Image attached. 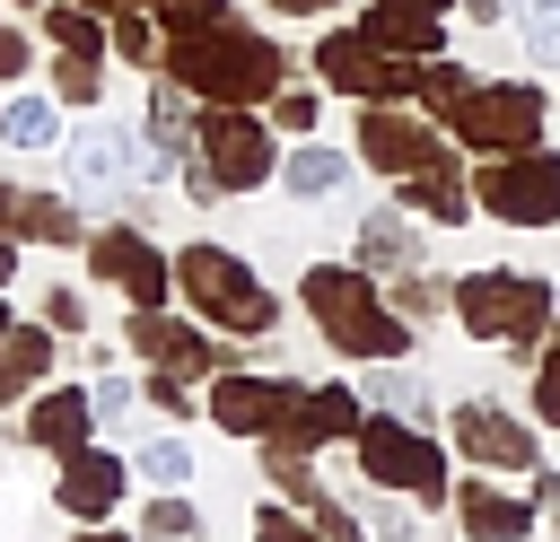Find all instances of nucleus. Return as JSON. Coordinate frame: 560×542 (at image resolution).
Here are the masks:
<instances>
[{
    "label": "nucleus",
    "instance_id": "1",
    "mask_svg": "<svg viewBox=\"0 0 560 542\" xmlns=\"http://www.w3.org/2000/svg\"><path fill=\"white\" fill-rule=\"evenodd\" d=\"M166 61H175V79H184L201 105H262V96H280V87H289L280 44H271V35H254V26H236V17L184 26V35L166 44Z\"/></svg>",
    "mask_w": 560,
    "mask_h": 542
},
{
    "label": "nucleus",
    "instance_id": "2",
    "mask_svg": "<svg viewBox=\"0 0 560 542\" xmlns=\"http://www.w3.org/2000/svg\"><path fill=\"white\" fill-rule=\"evenodd\" d=\"M298 297H306V315L324 323V341H332L341 358H402V341H411V323L376 297V271L315 262V271L298 280Z\"/></svg>",
    "mask_w": 560,
    "mask_h": 542
},
{
    "label": "nucleus",
    "instance_id": "3",
    "mask_svg": "<svg viewBox=\"0 0 560 542\" xmlns=\"http://www.w3.org/2000/svg\"><path fill=\"white\" fill-rule=\"evenodd\" d=\"M175 288H184V297H192V315H201V323H219V332H245V341H254V332H271V323H280L271 288H262L228 245H184V254H175Z\"/></svg>",
    "mask_w": 560,
    "mask_h": 542
},
{
    "label": "nucleus",
    "instance_id": "4",
    "mask_svg": "<svg viewBox=\"0 0 560 542\" xmlns=\"http://www.w3.org/2000/svg\"><path fill=\"white\" fill-rule=\"evenodd\" d=\"M359 472L376 481V490H402V498H420V507H446L455 490H446V455L429 446V428L420 420H359Z\"/></svg>",
    "mask_w": 560,
    "mask_h": 542
},
{
    "label": "nucleus",
    "instance_id": "5",
    "mask_svg": "<svg viewBox=\"0 0 560 542\" xmlns=\"http://www.w3.org/2000/svg\"><path fill=\"white\" fill-rule=\"evenodd\" d=\"M455 323L481 332V341H516L525 350L551 323V288L534 271H464L455 280Z\"/></svg>",
    "mask_w": 560,
    "mask_h": 542
},
{
    "label": "nucleus",
    "instance_id": "6",
    "mask_svg": "<svg viewBox=\"0 0 560 542\" xmlns=\"http://www.w3.org/2000/svg\"><path fill=\"white\" fill-rule=\"evenodd\" d=\"M446 131H455L464 149H481V157L534 149V131H542V87H525V79H472V96L446 114Z\"/></svg>",
    "mask_w": 560,
    "mask_h": 542
},
{
    "label": "nucleus",
    "instance_id": "7",
    "mask_svg": "<svg viewBox=\"0 0 560 542\" xmlns=\"http://www.w3.org/2000/svg\"><path fill=\"white\" fill-rule=\"evenodd\" d=\"M472 201L508 227H560V157L551 149H508L472 175Z\"/></svg>",
    "mask_w": 560,
    "mask_h": 542
},
{
    "label": "nucleus",
    "instance_id": "8",
    "mask_svg": "<svg viewBox=\"0 0 560 542\" xmlns=\"http://www.w3.org/2000/svg\"><path fill=\"white\" fill-rule=\"evenodd\" d=\"M315 79H324V87H341V96H359V105H394V96H411V87H420V61L385 52L368 26H341V35H324V44H315Z\"/></svg>",
    "mask_w": 560,
    "mask_h": 542
},
{
    "label": "nucleus",
    "instance_id": "9",
    "mask_svg": "<svg viewBox=\"0 0 560 542\" xmlns=\"http://www.w3.org/2000/svg\"><path fill=\"white\" fill-rule=\"evenodd\" d=\"M192 157L219 175V192H245V184H262V175L280 166V149H271V131L254 122V105H210V114H192Z\"/></svg>",
    "mask_w": 560,
    "mask_h": 542
},
{
    "label": "nucleus",
    "instance_id": "10",
    "mask_svg": "<svg viewBox=\"0 0 560 542\" xmlns=\"http://www.w3.org/2000/svg\"><path fill=\"white\" fill-rule=\"evenodd\" d=\"M88 271L114 280L131 306H166V288H175V262H166L140 227H105V236H88Z\"/></svg>",
    "mask_w": 560,
    "mask_h": 542
},
{
    "label": "nucleus",
    "instance_id": "11",
    "mask_svg": "<svg viewBox=\"0 0 560 542\" xmlns=\"http://www.w3.org/2000/svg\"><path fill=\"white\" fill-rule=\"evenodd\" d=\"M359 157H368V166H385V175H429V166H446V140H438L420 114L368 105V114H359Z\"/></svg>",
    "mask_w": 560,
    "mask_h": 542
},
{
    "label": "nucleus",
    "instance_id": "12",
    "mask_svg": "<svg viewBox=\"0 0 560 542\" xmlns=\"http://www.w3.org/2000/svg\"><path fill=\"white\" fill-rule=\"evenodd\" d=\"M289 411H298V385L289 376H219V393H210V420L228 437H262V446L289 428Z\"/></svg>",
    "mask_w": 560,
    "mask_h": 542
},
{
    "label": "nucleus",
    "instance_id": "13",
    "mask_svg": "<svg viewBox=\"0 0 560 542\" xmlns=\"http://www.w3.org/2000/svg\"><path fill=\"white\" fill-rule=\"evenodd\" d=\"M455 455L481 463V472H534V463H542V455H534V428L508 420L499 402H455Z\"/></svg>",
    "mask_w": 560,
    "mask_h": 542
},
{
    "label": "nucleus",
    "instance_id": "14",
    "mask_svg": "<svg viewBox=\"0 0 560 542\" xmlns=\"http://www.w3.org/2000/svg\"><path fill=\"white\" fill-rule=\"evenodd\" d=\"M359 420H368V411H359L350 385H315V393L298 385V411H289V428H280L271 446H298V455H306V446H324V437H359Z\"/></svg>",
    "mask_w": 560,
    "mask_h": 542
},
{
    "label": "nucleus",
    "instance_id": "15",
    "mask_svg": "<svg viewBox=\"0 0 560 542\" xmlns=\"http://www.w3.org/2000/svg\"><path fill=\"white\" fill-rule=\"evenodd\" d=\"M114 498H122V463H114V455H96V446L61 455V507H70V516L105 525V516H114Z\"/></svg>",
    "mask_w": 560,
    "mask_h": 542
},
{
    "label": "nucleus",
    "instance_id": "16",
    "mask_svg": "<svg viewBox=\"0 0 560 542\" xmlns=\"http://www.w3.org/2000/svg\"><path fill=\"white\" fill-rule=\"evenodd\" d=\"M88 428H96V393H35V402H26V437H35L44 455H79Z\"/></svg>",
    "mask_w": 560,
    "mask_h": 542
},
{
    "label": "nucleus",
    "instance_id": "17",
    "mask_svg": "<svg viewBox=\"0 0 560 542\" xmlns=\"http://www.w3.org/2000/svg\"><path fill=\"white\" fill-rule=\"evenodd\" d=\"M455 516H464L481 542H516V533H534V498H508V490H490V481H455Z\"/></svg>",
    "mask_w": 560,
    "mask_h": 542
},
{
    "label": "nucleus",
    "instance_id": "18",
    "mask_svg": "<svg viewBox=\"0 0 560 542\" xmlns=\"http://www.w3.org/2000/svg\"><path fill=\"white\" fill-rule=\"evenodd\" d=\"M70 175H79L88 192H114V184H131V140H122L114 122H88V131H70Z\"/></svg>",
    "mask_w": 560,
    "mask_h": 542
},
{
    "label": "nucleus",
    "instance_id": "19",
    "mask_svg": "<svg viewBox=\"0 0 560 542\" xmlns=\"http://www.w3.org/2000/svg\"><path fill=\"white\" fill-rule=\"evenodd\" d=\"M131 350H149V358L175 367V376H201V358H210V341H201L192 323H166L158 306H131Z\"/></svg>",
    "mask_w": 560,
    "mask_h": 542
},
{
    "label": "nucleus",
    "instance_id": "20",
    "mask_svg": "<svg viewBox=\"0 0 560 542\" xmlns=\"http://www.w3.org/2000/svg\"><path fill=\"white\" fill-rule=\"evenodd\" d=\"M44 367H52V332L9 323V341H0V402H26L44 385Z\"/></svg>",
    "mask_w": 560,
    "mask_h": 542
},
{
    "label": "nucleus",
    "instance_id": "21",
    "mask_svg": "<svg viewBox=\"0 0 560 542\" xmlns=\"http://www.w3.org/2000/svg\"><path fill=\"white\" fill-rule=\"evenodd\" d=\"M368 35H376L385 52H402V61H438V44H446L438 17H420V9H385V0L368 9Z\"/></svg>",
    "mask_w": 560,
    "mask_h": 542
},
{
    "label": "nucleus",
    "instance_id": "22",
    "mask_svg": "<svg viewBox=\"0 0 560 542\" xmlns=\"http://www.w3.org/2000/svg\"><path fill=\"white\" fill-rule=\"evenodd\" d=\"M280 184H289L298 201H332V192L350 184V157H341V149H315V140H306V149H298V157L280 166Z\"/></svg>",
    "mask_w": 560,
    "mask_h": 542
},
{
    "label": "nucleus",
    "instance_id": "23",
    "mask_svg": "<svg viewBox=\"0 0 560 542\" xmlns=\"http://www.w3.org/2000/svg\"><path fill=\"white\" fill-rule=\"evenodd\" d=\"M402 201L411 210H429V219H464L472 210V192H464V166L446 157V166H429V175H402Z\"/></svg>",
    "mask_w": 560,
    "mask_h": 542
},
{
    "label": "nucleus",
    "instance_id": "24",
    "mask_svg": "<svg viewBox=\"0 0 560 542\" xmlns=\"http://www.w3.org/2000/svg\"><path fill=\"white\" fill-rule=\"evenodd\" d=\"M0 140H9V149H52V140H61L52 96H9V105H0Z\"/></svg>",
    "mask_w": 560,
    "mask_h": 542
},
{
    "label": "nucleus",
    "instance_id": "25",
    "mask_svg": "<svg viewBox=\"0 0 560 542\" xmlns=\"http://www.w3.org/2000/svg\"><path fill=\"white\" fill-rule=\"evenodd\" d=\"M359 271H411V227L394 210L359 219Z\"/></svg>",
    "mask_w": 560,
    "mask_h": 542
},
{
    "label": "nucleus",
    "instance_id": "26",
    "mask_svg": "<svg viewBox=\"0 0 560 542\" xmlns=\"http://www.w3.org/2000/svg\"><path fill=\"white\" fill-rule=\"evenodd\" d=\"M18 236H44V245H70L79 236V210L70 201H52V192H18V219H9Z\"/></svg>",
    "mask_w": 560,
    "mask_h": 542
},
{
    "label": "nucleus",
    "instance_id": "27",
    "mask_svg": "<svg viewBox=\"0 0 560 542\" xmlns=\"http://www.w3.org/2000/svg\"><path fill=\"white\" fill-rule=\"evenodd\" d=\"M44 35H52L61 52H105V44H114V35L88 17V0H61V9H44Z\"/></svg>",
    "mask_w": 560,
    "mask_h": 542
},
{
    "label": "nucleus",
    "instance_id": "28",
    "mask_svg": "<svg viewBox=\"0 0 560 542\" xmlns=\"http://www.w3.org/2000/svg\"><path fill=\"white\" fill-rule=\"evenodd\" d=\"M105 35H114V52H122V61H158V9H114V26H105Z\"/></svg>",
    "mask_w": 560,
    "mask_h": 542
},
{
    "label": "nucleus",
    "instance_id": "29",
    "mask_svg": "<svg viewBox=\"0 0 560 542\" xmlns=\"http://www.w3.org/2000/svg\"><path fill=\"white\" fill-rule=\"evenodd\" d=\"M52 96H61V105H96V96H105L96 52H61V61H52Z\"/></svg>",
    "mask_w": 560,
    "mask_h": 542
},
{
    "label": "nucleus",
    "instance_id": "30",
    "mask_svg": "<svg viewBox=\"0 0 560 542\" xmlns=\"http://www.w3.org/2000/svg\"><path fill=\"white\" fill-rule=\"evenodd\" d=\"M368 393H376V402H394L402 420H429V385H411V376H402V367H385V358H376V385H368Z\"/></svg>",
    "mask_w": 560,
    "mask_h": 542
},
{
    "label": "nucleus",
    "instance_id": "31",
    "mask_svg": "<svg viewBox=\"0 0 560 542\" xmlns=\"http://www.w3.org/2000/svg\"><path fill=\"white\" fill-rule=\"evenodd\" d=\"M516 26L542 61H560V0H516Z\"/></svg>",
    "mask_w": 560,
    "mask_h": 542
},
{
    "label": "nucleus",
    "instance_id": "32",
    "mask_svg": "<svg viewBox=\"0 0 560 542\" xmlns=\"http://www.w3.org/2000/svg\"><path fill=\"white\" fill-rule=\"evenodd\" d=\"M254 542H324V533H315L306 507H262V516H254Z\"/></svg>",
    "mask_w": 560,
    "mask_h": 542
},
{
    "label": "nucleus",
    "instance_id": "33",
    "mask_svg": "<svg viewBox=\"0 0 560 542\" xmlns=\"http://www.w3.org/2000/svg\"><path fill=\"white\" fill-rule=\"evenodd\" d=\"M420 96H429L438 114H455V105L472 96V79H464V70H446V61H420Z\"/></svg>",
    "mask_w": 560,
    "mask_h": 542
},
{
    "label": "nucleus",
    "instance_id": "34",
    "mask_svg": "<svg viewBox=\"0 0 560 542\" xmlns=\"http://www.w3.org/2000/svg\"><path fill=\"white\" fill-rule=\"evenodd\" d=\"M158 9V26L166 35H184V26H210V17H228V0H149Z\"/></svg>",
    "mask_w": 560,
    "mask_h": 542
},
{
    "label": "nucleus",
    "instance_id": "35",
    "mask_svg": "<svg viewBox=\"0 0 560 542\" xmlns=\"http://www.w3.org/2000/svg\"><path fill=\"white\" fill-rule=\"evenodd\" d=\"M140 472H149V481H184V472H192L184 437H158V446H140Z\"/></svg>",
    "mask_w": 560,
    "mask_h": 542
},
{
    "label": "nucleus",
    "instance_id": "36",
    "mask_svg": "<svg viewBox=\"0 0 560 542\" xmlns=\"http://www.w3.org/2000/svg\"><path fill=\"white\" fill-rule=\"evenodd\" d=\"M140 533H149V542H184V533H192V507H184V498H158V507L140 516Z\"/></svg>",
    "mask_w": 560,
    "mask_h": 542
},
{
    "label": "nucleus",
    "instance_id": "37",
    "mask_svg": "<svg viewBox=\"0 0 560 542\" xmlns=\"http://www.w3.org/2000/svg\"><path fill=\"white\" fill-rule=\"evenodd\" d=\"M271 114H280L289 131H315V114H324V96H315V87H280V96H271Z\"/></svg>",
    "mask_w": 560,
    "mask_h": 542
},
{
    "label": "nucleus",
    "instance_id": "38",
    "mask_svg": "<svg viewBox=\"0 0 560 542\" xmlns=\"http://www.w3.org/2000/svg\"><path fill=\"white\" fill-rule=\"evenodd\" d=\"M534 420H560V341H551L542 367H534Z\"/></svg>",
    "mask_w": 560,
    "mask_h": 542
},
{
    "label": "nucleus",
    "instance_id": "39",
    "mask_svg": "<svg viewBox=\"0 0 560 542\" xmlns=\"http://www.w3.org/2000/svg\"><path fill=\"white\" fill-rule=\"evenodd\" d=\"M149 402H158V411H175V420L192 411V393H184V376H175V367H158V376H149Z\"/></svg>",
    "mask_w": 560,
    "mask_h": 542
},
{
    "label": "nucleus",
    "instance_id": "40",
    "mask_svg": "<svg viewBox=\"0 0 560 542\" xmlns=\"http://www.w3.org/2000/svg\"><path fill=\"white\" fill-rule=\"evenodd\" d=\"M131 402H140L131 385H114V376L96 385V420H105V428H122V420H131Z\"/></svg>",
    "mask_w": 560,
    "mask_h": 542
},
{
    "label": "nucleus",
    "instance_id": "41",
    "mask_svg": "<svg viewBox=\"0 0 560 542\" xmlns=\"http://www.w3.org/2000/svg\"><path fill=\"white\" fill-rule=\"evenodd\" d=\"M44 315H52V323H79L88 306H79V288H52V297H44Z\"/></svg>",
    "mask_w": 560,
    "mask_h": 542
},
{
    "label": "nucleus",
    "instance_id": "42",
    "mask_svg": "<svg viewBox=\"0 0 560 542\" xmlns=\"http://www.w3.org/2000/svg\"><path fill=\"white\" fill-rule=\"evenodd\" d=\"M18 70H26V35H9V26H0V79H18Z\"/></svg>",
    "mask_w": 560,
    "mask_h": 542
},
{
    "label": "nucleus",
    "instance_id": "43",
    "mask_svg": "<svg viewBox=\"0 0 560 542\" xmlns=\"http://www.w3.org/2000/svg\"><path fill=\"white\" fill-rule=\"evenodd\" d=\"M280 17H315V9H332V0H271Z\"/></svg>",
    "mask_w": 560,
    "mask_h": 542
},
{
    "label": "nucleus",
    "instance_id": "44",
    "mask_svg": "<svg viewBox=\"0 0 560 542\" xmlns=\"http://www.w3.org/2000/svg\"><path fill=\"white\" fill-rule=\"evenodd\" d=\"M385 9H420V17H438V9H455V0H385Z\"/></svg>",
    "mask_w": 560,
    "mask_h": 542
},
{
    "label": "nucleus",
    "instance_id": "45",
    "mask_svg": "<svg viewBox=\"0 0 560 542\" xmlns=\"http://www.w3.org/2000/svg\"><path fill=\"white\" fill-rule=\"evenodd\" d=\"M9 219H18V192H9V184H0V227H9Z\"/></svg>",
    "mask_w": 560,
    "mask_h": 542
},
{
    "label": "nucleus",
    "instance_id": "46",
    "mask_svg": "<svg viewBox=\"0 0 560 542\" xmlns=\"http://www.w3.org/2000/svg\"><path fill=\"white\" fill-rule=\"evenodd\" d=\"M9 271H18V245H9V236H0V280H9Z\"/></svg>",
    "mask_w": 560,
    "mask_h": 542
},
{
    "label": "nucleus",
    "instance_id": "47",
    "mask_svg": "<svg viewBox=\"0 0 560 542\" xmlns=\"http://www.w3.org/2000/svg\"><path fill=\"white\" fill-rule=\"evenodd\" d=\"M79 542H131V533H105V525H96V533H79Z\"/></svg>",
    "mask_w": 560,
    "mask_h": 542
},
{
    "label": "nucleus",
    "instance_id": "48",
    "mask_svg": "<svg viewBox=\"0 0 560 542\" xmlns=\"http://www.w3.org/2000/svg\"><path fill=\"white\" fill-rule=\"evenodd\" d=\"M88 9H149V0H88Z\"/></svg>",
    "mask_w": 560,
    "mask_h": 542
},
{
    "label": "nucleus",
    "instance_id": "49",
    "mask_svg": "<svg viewBox=\"0 0 560 542\" xmlns=\"http://www.w3.org/2000/svg\"><path fill=\"white\" fill-rule=\"evenodd\" d=\"M0 341H9V306H0Z\"/></svg>",
    "mask_w": 560,
    "mask_h": 542
}]
</instances>
